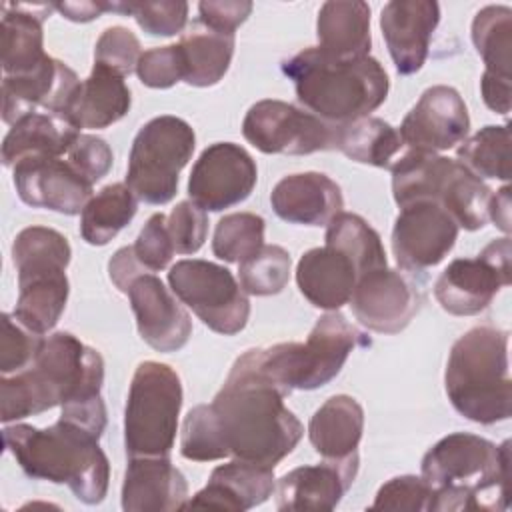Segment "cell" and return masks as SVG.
Segmentation results:
<instances>
[{
    "mask_svg": "<svg viewBox=\"0 0 512 512\" xmlns=\"http://www.w3.org/2000/svg\"><path fill=\"white\" fill-rule=\"evenodd\" d=\"M284 396L244 354L236 358L210 402L228 456L274 468L296 448L304 426L284 406Z\"/></svg>",
    "mask_w": 512,
    "mask_h": 512,
    "instance_id": "6da1fadb",
    "label": "cell"
},
{
    "mask_svg": "<svg viewBox=\"0 0 512 512\" xmlns=\"http://www.w3.org/2000/svg\"><path fill=\"white\" fill-rule=\"evenodd\" d=\"M510 440L494 442L454 432L438 440L422 458V478L432 490L428 510L508 508Z\"/></svg>",
    "mask_w": 512,
    "mask_h": 512,
    "instance_id": "7a4b0ae2",
    "label": "cell"
},
{
    "mask_svg": "<svg viewBox=\"0 0 512 512\" xmlns=\"http://www.w3.org/2000/svg\"><path fill=\"white\" fill-rule=\"evenodd\" d=\"M96 432L58 418L48 428L14 424L2 430L6 450L36 480L66 484L84 504H100L108 492L110 464Z\"/></svg>",
    "mask_w": 512,
    "mask_h": 512,
    "instance_id": "3957f363",
    "label": "cell"
},
{
    "mask_svg": "<svg viewBox=\"0 0 512 512\" xmlns=\"http://www.w3.org/2000/svg\"><path fill=\"white\" fill-rule=\"evenodd\" d=\"M282 72L294 82L298 102L332 126L370 116L390 88L388 74L376 58L334 60L316 46L284 60Z\"/></svg>",
    "mask_w": 512,
    "mask_h": 512,
    "instance_id": "277c9868",
    "label": "cell"
},
{
    "mask_svg": "<svg viewBox=\"0 0 512 512\" xmlns=\"http://www.w3.org/2000/svg\"><path fill=\"white\" fill-rule=\"evenodd\" d=\"M444 384L450 404L476 424L510 418L512 380L508 372V332L474 326L452 346Z\"/></svg>",
    "mask_w": 512,
    "mask_h": 512,
    "instance_id": "5b68a950",
    "label": "cell"
},
{
    "mask_svg": "<svg viewBox=\"0 0 512 512\" xmlns=\"http://www.w3.org/2000/svg\"><path fill=\"white\" fill-rule=\"evenodd\" d=\"M72 248L54 228L28 226L12 244V262L18 272V300L12 316L36 334H48L68 302Z\"/></svg>",
    "mask_w": 512,
    "mask_h": 512,
    "instance_id": "8992f818",
    "label": "cell"
},
{
    "mask_svg": "<svg viewBox=\"0 0 512 512\" xmlns=\"http://www.w3.org/2000/svg\"><path fill=\"white\" fill-rule=\"evenodd\" d=\"M360 340L362 334L332 310L318 318L304 344L282 342L244 354L262 376L290 394L292 390H316L336 378Z\"/></svg>",
    "mask_w": 512,
    "mask_h": 512,
    "instance_id": "52a82bcc",
    "label": "cell"
},
{
    "mask_svg": "<svg viewBox=\"0 0 512 512\" xmlns=\"http://www.w3.org/2000/svg\"><path fill=\"white\" fill-rule=\"evenodd\" d=\"M392 194L402 208L418 200L440 204L464 230H480L488 222L492 190L458 160L436 152L408 150L394 160Z\"/></svg>",
    "mask_w": 512,
    "mask_h": 512,
    "instance_id": "ba28073f",
    "label": "cell"
},
{
    "mask_svg": "<svg viewBox=\"0 0 512 512\" xmlns=\"http://www.w3.org/2000/svg\"><path fill=\"white\" fill-rule=\"evenodd\" d=\"M182 408V382L168 364H138L124 408L128 456H170Z\"/></svg>",
    "mask_w": 512,
    "mask_h": 512,
    "instance_id": "9c48e42d",
    "label": "cell"
},
{
    "mask_svg": "<svg viewBox=\"0 0 512 512\" xmlns=\"http://www.w3.org/2000/svg\"><path fill=\"white\" fill-rule=\"evenodd\" d=\"M194 148L196 134L186 120L170 114L148 120L132 142L126 186L140 202L154 206L170 202Z\"/></svg>",
    "mask_w": 512,
    "mask_h": 512,
    "instance_id": "30bf717a",
    "label": "cell"
},
{
    "mask_svg": "<svg viewBox=\"0 0 512 512\" xmlns=\"http://www.w3.org/2000/svg\"><path fill=\"white\" fill-rule=\"evenodd\" d=\"M172 292L210 330L232 336L244 330L250 302L234 274L208 260H178L168 272Z\"/></svg>",
    "mask_w": 512,
    "mask_h": 512,
    "instance_id": "8fae6325",
    "label": "cell"
},
{
    "mask_svg": "<svg viewBox=\"0 0 512 512\" xmlns=\"http://www.w3.org/2000/svg\"><path fill=\"white\" fill-rule=\"evenodd\" d=\"M338 126L282 100H260L242 122L244 138L264 154H314L336 146Z\"/></svg>",
    "mask_w": 512,
    "mask_h": 512,
    "instance_id": "7c38bea8",
    "label": "cell"
},
{
    "mask_svg": "<svg viewBox=\"0 0 512 512\" xmlns=\"http://www.w3.org/2000/svg\"><path fill=\"white\" fill-rule=\"evenodd\" d=\"M510 284V238L492 240L476 258H456L434 284L442 310L474 316L490 306L500 288Z\"/></svg>",
    "mask_w": 512,
    "mask_h": 512,
    "instance_id": "4fadbf2b",
    "label": "cell"
},
{
    "mask_svg": "<svg viewBox=\"0 0 512 512\" xmlns=\"http://www.w3.org/2000/svg\"><path fill=\"white\" fill-rule=\"evenodd\" d=\"M34 366L60 398V408L94 402L104 382V360L98 350L82 344L70 332L42 338Z\"/></svg>",
    "mask_w": 512,
    "mask_h": 512,
    "instance_id": "5bb4252c",
    "label": "cell"
},
{
    "mask_svg": "<svg viewBox=\"0 0 512 512\" xmlns=\"http://www.w3.org/2000/svg\"><path fill=\"white\" fill-rule=\"evenodd\" d=\"M256 180V162L242 146L216 142L194 162L188 178V196L202 210L220 212L244 202Z\"/></svg>",
    "mask_w": 512,
    "mask_h": 512,
    "instance_id": "9a60e30c",
    "label": "cell"
},
{
    "mask_svg": "<svg viewBox=\"0 0 512 512\" xmlns=\"http://www.w3.org/2000/svg\"><path fill=\"white\" fill-rule=\"evenodd\" d=\"M410 274L384 266L360 276L350 296L356 320L382 334L404 330L424 300L422 286Z\"/></svg>",
    "mask_w": 512,
    "mask_h": 512,
    "instance_id": "2e32d148",
    "label": "cell"
},
{
    "mask_svg": "<svg viewBox=\"0 0 512 512\" xmlns=\"http://www.w3.org/2000/svg\"><path fill=\"white\" fill-rule=\"evenodd\" d=\"M456 220L436 202L418 200L400 208L392 228V252L406 272L440 264L458 238Z\"/></svg>",
    "mask_w": 512,
    "mask_h": 512,
    "instance_id": "e0dca14e",
    "label": "cell"
},
{
    "mask_svg": "<svg viewBox=\"0 0 512 512\" xmlns=\"http://www.w3.org/2000/svg\"><path fill=\"white\" fill-rule=\"evenodd\" d=\"M470 130L468 108L452 86L436 84L422 92L400 124V138L410 150L442 152L464 142Z\"/></svg>",
    "mask_w": 512,
    "mask_h": 512,
    "instance_id": "ac0fdd59",
    "label": "cell"
},
{
    "mask_svg": "<svg viewBox=\"0 0 512 512\" xmlns=\"http://www.w3.org/2000/svg\"><path fill=\"white\" fill-rule=\"evenodd\" d=\"M14 186L24 204L74 216L82 214L94 184L68 160L46 156L20 160L14 166Z\"/></svg>",
    "mask_w": 512,
    "mask_h": 512,
    "instance_id": "d6986e66",
    "label": "cell"
},
{
    "mask_svg": "<svg viewBox=\"0 0 512 512\" xmlns=\"http://www.w3.org/2000/svg\"><path fill=\"white\" fill-rule=\"evenodd\" d=\"M132 312L142 340L158 352L180 350L190 334L192 320L164 282L152 272L140 274L128 288Z\"/></svg>",
    "mask_w": 512,
    "mask_h": 512,
    "instance_id": "ffe728a7",
    "label": "cell"
},
{
    "mask_svg": "<svg viewBox=\"0 0 512 512\" xmlns=\"http://www.w3.org/2000/svg\"><path fill=\"white\" fill-rule=\"evenodd\" d=\"M440 22V4L434 0H392L380 12V28L398 74L418 72Z\"/></svg>",
    "mask_w": 512,
    "mask_h": 512,
    "instance_id": "44dd1931",
    "label": "cell"
},
{
    "mask_svg": "<svg viewBox=\"0 0 512 512\" xmlns=\"http://www.w3.org/2000/svg\"><path fill=\"white\" fill-rule=\"evenodd\" d=\"M78 86L80 80L76 72L64 62L48 56L30 74L4 76L2 120L12 126L30 112H64Z\"/></svg>",
    "mask_w": 512,
    "mask_h": 512,
    "instance_id": "7402d4cb",
    "label": "cell"
},
{
    "mask_svg": "<svg viewBox=\"0 0 512 512\" xmlns=\"http://www.w3.org/2000/svg\"><path fill=\"white\" fill-rule=\"evenodd\" d=\"M358 472V456L298 466L276 482L278 510H332L338 506Z\"/></svg>",
    "mask_w": 512,
    "mask_h": 512,
    "instance_id": "603a6c76",
    "label": "cell"
},
{
    "mask_svg": "<svg viewBox=\"0 0 512 512\" xmlns=\"http://www.w3.org/2000/svg\"><path fill=\"white\" fill-rule=\"evenodd\" d=\"M188 502V482L168 456H130L122 482V510L172 512Z\"/></svg>",
    "mask_w": 512,
    "mask_h": 512,
    "instance_id": "cb8c5ba5",
    "label": "cell"
},
{
    "mask_svg": "<svg viewBox=\"0 0 512 512\" xmlns=\"http://www.w3.org/2000/svg\"><path fill=\"white\" fill-rule=\"evenodd\" d=\"M276 490L274 468L234 458L216 466L208 484L196 492L184 508H216V510H248L266 502Z\"/></svg>",
    "mask_w": 512,
    "mask_h": 512,
    "instance_id": "d4e9b609",
    "label": "cell"
},
{
    "mask_svg": "<svg viewBox=\"0 0 512 512\" xmlns=\"http://www.w3.org/2000/svg\"><path fill=\"white\" fill-rule=\"evenodd\" d=\"M278 218L290 224L326 226L344 208L340 186L322 172L284 176L270 194Z\"/></svg>",
    "mask_w": 512,
    "mask_h": 512,
    "instance_id": "484cf974",
    "label": "cell"
},
{
    "mask_svg": "<svg viewBox=\"0 0 512 512\" xmlns=\"http://www.w3.org/2000/svg\"><path fill=\"white\" fill-rule=\"evenodd\" d=\"M356 282L358 272L352 260L328 244L304 252L296 266V284L302 296L322 310L332 312L348 304Z\"/></svg>",
    "mask_w": 512,
    "mask_h": 512,
    "instance_id": "4316f807",
    "label": "cell"
},
{
    "mask_svg": "<svg viewBox=\"0 0 512 512\" xmlns=\"http://www.w3.org/2000/svg\"><path fill=\"white\" fill-rule=\"evenodd\" d=\"M80 130L62 114L38 110L12 124L2 142V162L14 168L26 158H60L68 154Z\"/></svg>",
    "mask_w": 512,
    "mask_h": 512,
    "instance_id": "83f0119b",
    "label": "cell"
},
{
    "mask_svg": "<svg viewBox=\"0 0 512 512\" xmlns=\"http://www.w3.org/2000/svg\"><path fill=\"white\" fill-rule=\"evenodd\" d=\"M56 10L54 4H4L2 8V70L4 76L34 72L44 52L42 22Z\"/></svg>",
    "mask_w": 512,
    "mask_h": 512,
    "instance_id": "f1b7e54d",
    "label": "cell"
},
{
    "mask_svg": "<svg viewBox=\"0 0 512 512\" xmlns=\"http://www.w3.org/2000/svg\"><path fill=\"white\" fill-rule=\"evenodd\" d=\"M132 104L124 76L94 64L90 76L72 94L64 116L80 128H106L122 120Z\"/></svg>",
    "mask_w": 512,
    "mask_h": 512,
    "instance_id": "f546056e",
    "label": "cell"
},
{
    "mask_svg": "<svg viewBox=\"0 0 512 512\" xmlns=\"http://www.w3.org/2000/svg\"><path fill=\"white\" fill-rule=\"evenodd\" d=\"M318 50L334 60L370 56V6L362 0H330L318 10Z\"/></svg>",
    "mask_w": 512,
    "mask_h": 512,
    "instance_id": "4dcf8cb0",
    "label": "cell"
},
{
    "mask_svg": "<svg viewBox=\"0 0 512 512\" xmlns=\"http://www.w3.org/2000/svg\"><path fill=\"white\" fill-rule=\"evenodd\" d=\"M364 430V410L352 396L328 398L310 418L308 438L324 460H348L358 456Z\"/></svg>",
    "mask_w": 512,
    "mask_h": 512,
    "instance_id": "1f68e13d",
    "label": "cell"
},
{
    "mask_svg": "<svg viewBox=\"0 0 512 512\" xmlns=\"http://www.w3.org/2000/svg\"><path fill=\"white\" fill-rule=\"evenodd\" d=\"M178 46L184 58V82L206 88L218 84L228 72L234 54V36L216 32L196 20L182 32Z\"/></svg>",
    "mask_w": 512,
    "mask_h": 512,
    "instance_id": "d6a6232c",
    "label": "cell"
},
{
    "mask_svg": "<svg viewBox=\"0 0 512 512\" xmlns=\"http://www.w3.org/2000/svg\"><path fill=\"white\" fill-rule=\"evenodd\" d=\"M354 162L390 170L396 156L404 148L400 132L376 116L338 126L336 146Z\"/></svg>",
    "mask_w": 512,
    "mask_h": 512,
    "instance_id": "836d02e7",
    "label": "cell"
},
{
    "mask_svg": "<svg viewBox=\"0 0 512 512\" xmlns=\"http://www.w3.org/2000/svg\"><path fill=\"white\" fill-rule=\"evenodd\" d=\"M138 210V198L132 190L114 182L96 192L80 214V234L92 246H104L126 228Z\"/></svg>",
    "mask_w": 512,
    "mask_h": 512,
    "instance_id": "e575fe53",
    "label": "cell"
},
{
    "mask_svg": "<svg viewBox=\"0 0 512 512\" xmlns=\"http://www.w3.org/2000/svg\"><path fill=\"white\" fill-rule=\"evenodd\" d=\"M326 226V244L352 260L358 278L370 270L386 266L380 234L362 216L342 210Z\"/></svg>",
    "mask_w": 512,
    "mask_h": 512,
    "instance_id": "d590c367",
    "label": "cell"
},
{
    "mask_svg": "<svg viewBox=\"0 0 512 512\" xmlns=\"http://www.w3.org/2000/svg\"><path fill=\"white\" fill-rule=\"evenodd\" d=\"M472 42L490 74L510 78L512 66V10L486 6L472 20Z\"/></svg>",
    "mask_w": 512,
    "mask_h": 512,
    "instance_id": "8d00e7d4",
    "label": "cell"
},
{
    "mask_svg": "<svg viewBox=\"0 0 512 512\" xmlns=\"http://www.w3.org/2000/svg\"><path fill=\"white\" fill-rule=\"evenodd\" d=\"M54 406H60V398L34 366L0 378V420L4 424Z\"/></svg>",
    "mask_w": 512,
    "mask_h": 512,
    "instance_id": "74e56055",
    "label": "cell"
},
{
    "mask_svg": "<svg viewBox=\"0 0 512 512\" xmlns=\"http://www.w3.org/2000/svg\"><path fill=\"white\" fill-rule=\"evenodd\" d=\"M458 162L474 176L510 180V130L504 126H484L462 142L456 150Z\"/></svg>",
    "mask_w": 512,
    "mask_h": 512,
    "instance_id": "f35d334b",
    "label": "cell"
},
{
    "mask_svg": "<svg viewBox=\"0 0 512 512\" xmlns=\"http://www.w3.org/2000/svg\"><path fill=\"white\" fill-rule=\"evenodd\" d=\"M266 222L252 212H234L218 220L212 238V252L224 262H244L264 246Z\"/></svg>",
    "mask_w": 512,
    "mask_h": 512,
    "instance_id": "ab89813d",
    "label": "cell"
},
{
    "mask_svg": "<svg viewBox=\"0 0 512 512\" xmlns=\"http://www.w3.org/2000/svg\"><path fill=\"white\" fill-rule=\"evenodd\" d=\"M240 286L252 296H272L286 288L290 280V254L278 244H264L254 256L238 264Z\"/></svg>",
    "mask_w": 512,
    "mask_h": 512,
    "instance_id": "60d3db41",
    "label": "cell"
},
{
    "mask_svg": "<svg viewBox=\"0 0 512 512\" xmlns=\"http://www.w3.org/2000/svg\"><path fill=\"white\" fill-rule=\"evenodd\" d=\"M180 454L194 462H212L228 456L210 404H198L186 414L182 422Z\"/></svg>",
    "mask_w": 512,
    "mask_h": 512,
    "instance_id": "b9f144b4",
    "label": "cell"
},
{
    "mask_svg": "<svg viewBox=\"0 0 512 512\" xmlns=\"http://www.w3.org/2000/svg\"><path fill=\"white\" fill-rule=\"evenodd\" d=\"M110 12L130 14L150 36L180 34L188 22V4L182 0L110 2Z\"/></svg>",
    "mask_w": 512,
    "mask_h": 512,
    "instance_id": "7bdbcfd3",
    "label": "cell"
},
{
    "mask_svg": "<svg viewBox=\"0 0 512 512\" xmlns=\"http://www.w3.org/2000/svg\"><path fill=\"white\" fill-rule=\"evenodd\" d=\"M42 336L22 326L14 316L2 314V338H0V372L2 376L16 374L28 368L40 348Z\"/></svg>",
    "mask_w": 512,
    "mask_h": 512,
    "instance_id": "ee69618b",
    "label": "cell"
},
{
    "mask_svg": "<svg viewBox=\"0 0 512 512\" xmlns=\"http://www.w3.org/2000/svg\"><path fill=\"white\" fill-rule=\"evenodd\" d=\"M140 56V40L124 26L106 28L94 48V64L120 76H128L132 70H136Z\"/></svg>",
    "mask_w": 512,
    "mask_h": 512,
    "instance_id": "f6af8a7d",
    "label": "cell"
},
{
    "mask_svg": "<svg viewBox=\"0 0 512 512\" xmlns=\"http://www.w3.org/2000/svg\"><path fill=\"white\" fill-rule=\"evenodd\" d=\"M166 226L178 254H194L202 248L208 234V216L192 200L178 202L166 216Z\"/></svg>",
    "mask_w": 512,
    "mask_h": 512,
    "instance_id": "bcb514c9",
    "label": "cell"
},
{
    "mask_svg": "<svg viewBox=\"0 0 512 512\" xmlns=\"http://www.w3.org/2000/svg\"><path fill=\"white\" fill-rule=\"evenodd\" d=\"M136 74L148 88H170L184 80V58L178 44L158 46L142 52Z\"/></svg>",
    "mask_w": 512,
    "mask_h": 512,
    "instance_id": "7dc6e473",
    "label": "cell"
},
{
    "mask_svg": "<svg viewBox=\"0 0 512 512\" xmlns=\"http://www.w3.org/2000/svg\"><path fill=\"white\" fill-rule=\"evenodd\" d=\"M432 490L422 476H396L380 486L372 502V510H428Z\"/></svg>",
    "mask_w": 512,
    "mask_h": 512,
    "instance_id": "c3c4849f",
    "label": "cell"
},
{
    "mask_svg": "<svg viewBox=\"0 0 512 512\" xmlns=\"http://www.w3.org/2000/svg\"><path fill=\"white\" fill-rule=\"evenodd\" d=\"M132 248H134L138 262L148 272L164 270L170 264L176 250H174V244L168 234L166 216L162 212H156L146 220V224L140 230Z\"/></svg>",
    "mask_w": 512,
    "mask_h": 512,
    "instance_id": "681fc988",
    "label": "cell"
},
{
    "mask_svg": "<svg viewBox=\"0 0 512 512\" xmlns=\"http://www.w3.org/2000/svg\"><path fill=\"white\" fill-rule=\"evenodd\" d=\"M66 156V160L92 184L108 174L114 160L108 142L92 134H80Z\"/></svg>",
    "mask_w": 512,
    "mask_h": 512,
    "instance_id": "f907efd6",
    "label": "cell"
},
{
    "mask_svg": "<svg viewBox=\"0 0 512 512\" xmlns=\"http://www.w3.org/2000/svg\"><path fill=\"white\" fill-rule=\"evenodd\" d=\"M252 8L254 6L248 0H204L198 4V20L216 32L234 36L236 28L246 22Z\"/></svg>",
    "mask_w": 512,
    "mask_h": 512,
    "instance_id": "816d5d0a",
    "label": "cell"
},
{
    "mask_svg": "<svg viewBox=\"0 0 512 512\" xmlns=\"http://www.w3.org/2000/svg\"><path fill=\"white\" fill-rule=\"evenodd\" d=\"M108 272H110V280L114 282V286L120 292H128L130 284L134 282V278H138L140 274H146L148 270L138 262L134 248L132 246H124L120 248L108 262Z\"/></svg>",
    "mask_w": 512,
    "mask_h": 512,
    "instance_id": "f5cc1de1",
    "label": "cell"
},
{
    "mask_svg": "<svg viewBox=\"0 0 512 512\" xmlns=\"http://www.w3.org/2000/svg\"><path fill=\"white\" fill-rule=\"evenodd\" d=\"M480 92H482L484 104L492 112H498L502 116L510 112V78L484 72L480 80Z\"/></svg>",
    "mask_w": 512,
    "mask_h": 512,
    "instance_id": "db71d44e",
    "label": "cell"
},
{
    "mask_svg": "<svg viewBox=\"0 0 512 512\" xmlns=\"http://www.w3.org/2000/svg\"><path fill=\"white\" fill-rule=\"evenodd\" d=\"M54 8L72 22H90L104 12H110V2L80 0V2H56Z\"/></svg>",
    "mask_w": 512,
    "mask_h": 512,
    "instance_id": "11a10c76",
    "label": "cell"
},
{
    "mask_svg": "<svg viewBox=\"0 0 512 512\" xmlns=\"http://www.w3.org/2000/svg\"><path fill=\"white\" fill-rule=\"evenodd\" d=\"M488 218L504 232H510V186H502L488 202Z\"/></svg>",
    "mask_w": 512,
    "mask_h": 512,
    "instance_id": "9f6ffc18",
    "label": "cell"
}]
</instances>
